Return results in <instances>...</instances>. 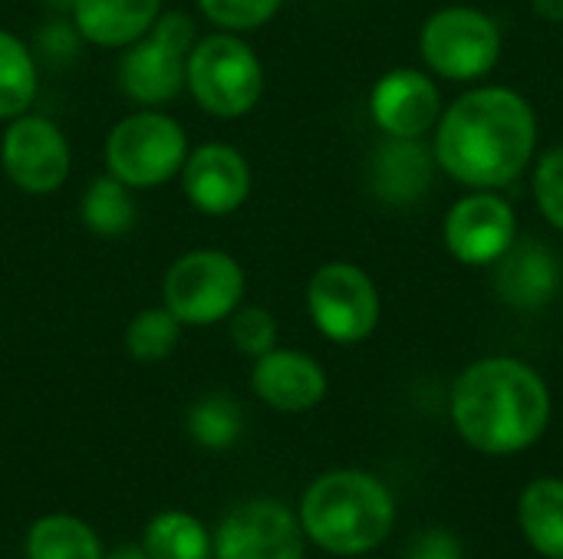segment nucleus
<instances>
[{"label": "nucleus", "mask_w": 563, "mask_h": 559, "mask_svg": "<svg viewBox=\"0 0 563 559\" xmlns=\"http://www.w3.org/2000/svg\"><path fill=\"white\" fill-rule=\"evenodd\" d=\"M538 145L534 109L511 89H472L442 115L435 135L439 165L468 188L515 181Z\"/></svg>", "instance_id": "1"}, {"label": "nucleus", "mask_w": 563, "mask_h": 559, "mask_svg": "<svg viewBox=\"0 0 563 559\" xmlns=\"http://www.w3.org/2000/svg\"><path fill=\"white\" fill-rule=\"evenodd\" d=\"M455 432L485 455L531 448L551 422V392L528 362L492 356L468 366L452 385Z\"/></svg>", "instance_id": "2"}, {"label": "nucleus", "mask_w": 563, "mask_h": 559, "mask_svg": "<svg viewBox=\"0 0 563 559\" xmlns=\"http://www.w3.org/2000/svg\"><path fill=\"white\" fill-rule=\"evenodd\" d=\"M300 524L320 550L363 557L393 534L396 501L389 488L366 471H330L307 488Z\"/></svg>", "instance_id": "3"}, {"label": "nucleus", "mask_w": 563, "mask_h": 559, "mask_svg": "<svg viewBox=\"0 0 563 559\" xmlns=\"http://www.w3.org/2000/svg\"><path fill=\"white\" fill-rule=\"evenodd\" d=\"M185 86L218 119L247 115L264 92V69L254 49L234 33H211L188 53Z\"/></svg>", "instance_id": "4"}, {"label": "nucleus", "mask_w": 563, "mask_h": 559, "mask_svg": "<svg viewBox=\"0 0 563 559\" xmlns=\"http://www.w3.org/2000/svg\"><path fill=\"white\" fill-rule=\"evenodd\" d=\"M195 46V23L185 13L158 16L148 33L129 43L119 63L122 92L142 105L168 102L181 92L188 76V53Z\"/></svg>", "instance_id": "5"}, {"label": "nucleus", "mask_w": 563, "mask_h": 559, "mask_svg": "<svg viewBox=\"0 0 563 559\" xmlns=\"http://www.w3.org/2000/svg\"><path fill=\"white\" fill-rule=\"evenodd\" d=\"M188 142L181 125L165 112H132L106 142L109 175L129 188H155L181 171Z\"/></svg>", "instance_id": "6"}, {"label": "nucleus", "mask_w": 563, "mask_h": 559, "mask_svg": "<svg viewBox=\"0 0 563 559\" xmlns=\"http://www.w3.org/2000/svg\"><path fill=\"white\" fill-rule=\"evenodd\" d=\"M244 297V270L224 250H191L165 273V306L181 326L228 320Z\"/></svg>", "instance_id": "7"}, {"label": "nucleus", "mask_w": 563, "mask_h": 559, "mask_svg": "<svg viewBox=\"0 0 563 559\" xmlns=\"http://www.w3.org/2000/svg\"><path fill=\"white\" fill-rule=\"evenodd\" d=\"M422 56L445 79H482L501 56V33L482 10L445 7L422 26Z\"/></svg>", "instance_id": "8"}, {"label": "nucleus", "mask_w": 563, "mask_h": 559, "mask_svg": "<svg viewBox=\"0 0 563 559\" xmlns=\"http://www.w3.org/2000/svg\"><path fill=\"white\" fill-rule=\"evenodd\" d=\"M307 306L317 329L340 346L363 343L379 323V293L373 280L346 260L323 264L310 277Z\"/></svg>", "instance_id": "9"}, {"label": "nucleus", "mask_w": 563, "mask_h": 559, "mask_svg": "<svg viewBox=\"0 0 563 559\" xmlns=\"http://www.w3.org/2000/svg\"><path fill=\"white\" fill-rule=\"evenodd\" d=\"M303 524L277 501L234 507L214 537V559H303Z\"/></svg>", "instance_id": "10"}, {"label": "nucleus", "mask_w": 563, "mask_h": 559, "mask_svg": "<svg viewBox=\"0 0 563 559\" xmlns=\"http://www.w3.org/2000/svg\"><path fill=\"white\" fill-rule=\"evenodd\" d=\"M0 161L20 191L53 194L69 175V145L49 119L23 112L3 132Z\"/></svg>", "instance_id": "11"}, {"label": "nucleus", "mask_w": 563, "mask_h": 559, "mask_svg": "<svg viewBox=\"0 0 563 559\" xmlns=\"http://www.w3.org/2000/svg\"><path fill=\"white\" fill-rule=\"evenodd\" d=\"M515 211L505 198L492 191H475L452 204L445 217V244L455 260L468 267H485L505 257L515 244Z\"/></svg>", "instance_id": "12"}, {"label": "nucleus", "mask_w": 563, "mask_h": 559, "mask_svg": "<svg viewBox=\"0 0 563 559\" xmlns=\"http://www.w3.org/2000/svg\"><path fill=\"white\" fill-rule=\"evenodd\" d=\"M181 185L188 201L205 214H231L251 191V168L231 145H201L181 165Z\"/></svg>", "instance_id": "13"}, {"label": "nucleus", "mask_w": 563, "mask_h": 559, "mask_svg": "<svg viewBox=\"0 0 563 559\" xmlns=\"http://www.w3.org/2000/svg\"><path fill=\"white\" fill-rule=\"evenodd\" d=\"M369 109L376 125L389 135V138H419L422 132H429L442 112V99L435 82L419 72V69H393L386 72L373 96H369Z\"/></svg>", "instance_id": "14"}, {"label": "nucleus", "mask_w": 563, "mask_h": 559, "mask_svg": "<svg viewBox=\"0 0 563 559\" xmlns=\"http://www.w3.org/2000/svg\"><path fill=\"white\" fill-rule=\"evenodd\" d=\"M254 392L277 412H307L327 395V372L297 349H271L254 362Z\"/></svg>", "instance_id": "15"}, {"label": "nucleus", "mask_w": 563, "mask_h": 559, "mask_svg": "<svg viewBox=\"0 0 563 559\" xmlns=\"http://www.w3.org/2000/svg\"><path fill=\"white\" fill-rule=\"evenodd\" d=\"M162 0H73L76 30L96 46H129L158 20Z\"/></svg>", "instance_id": "16"}, {"label": "nucleus", "mask_w": 563, "mask_h": 559, "mask_svg": "<svg viewBox=\"0 0 563 559\" xmlns=\"http://www.w3.org/2000/svg\"><path fill=\"white\" fill-rule=\"evenodd\" d=\"M495 287L505 303L521 306V310H534L548 303L558 290V267H554L551 250L534 241L511 244L498 264Z\"/></svg>", "instance_id": "17"}, {"label": "nucleus", "mask_w": 563, "mask_h": 559, "mask_svg": "<svg viewBox=\"0 0 563 559\" xmlns=\"http://www.w3.org/2000/svg\"><path fill=\"white\" fill-rule=\"evenodd\" d=\"M518 521L528 544L548 559H563V481L538 478L518 501Z\"/></svg>", "instance_id": "18"}, {"label": "nucleus", "mask_w": 563, "mask_h": 559, "mask_svg": "<svg viewBox=\"0 0 563 559\" xmlns=\"http://www.w3.org/2000/svg\"><path fill=\"white\" fill-rule=\"evenodd\" d=\"M432 175L429 152L419 145V138H393L386 148H379L373 165V185L386 201H412L426 191Z\"/></svg>", "instance_id": "19"}, {"label": "nucleus", "mask_w": 563, "mask_h": 559, "mask_svg": "<svg viewBox=\"0 0 563 559\" xmlns=\"http://www.w3.org/2000/svg\"><path fill=\"white\" fill-rule=\"evenodd\" d=\"M26 559H102V547L82 521L53 514L30 527Z\"/></svg>", "instance_id": "20"}, {"label": "nucleus", "mask_w": 563, "mask_h": 559, "mask_svg": "<svg viewBox=\"0 0 563 559\" xmlns=\"http://www.w3.org/2000/svg\"><path fill=\"white\" fill-rule=\"evenodd\" d=\"M145 554L152 559H211L208 530L181 511H165L145 527Z\"/></svg>", "instance_id": "21"}, {"label": "nucleus", "mask_w": 563, "mask_h": 559, "mask_svg": "<svg viewBox=\"0 0 563 559\" xmlns=\"http://www.w3.org/2000/svg\"><path fill=\"white\" fill-rule=\"evenodd\" d=\"M36 96V66L26 46L0 30V119H16Z\"/></svg>", "instance_id": "22"}, {"label": "nucleus", "mask_w": 563, "mask_h": 559, "mask_svg": "<svg viewBox=\"0 0 563 559\" xmlns=\"http://www.w3.org/2000/svg\"><path fill=\"white\" fill-rule=\"evenodd\" d=\"M82 221L92 234H102V237L125 234L135 221V204L129 198V185H122L112 175L96 178L82 194Z\"/></svg>", "instance_id": "23"}, {"label": "nucleus", "mask_w": 563, "mask_h": 559, "mask_svg": "<svg viewBox=\"0 0 563 559\" xmlns=\"http://www.w3.org/2000/svg\"><path fill=\"white\" fill-rule=\"evenodd\" d=\"M241 405L228 395H205L201 402L191 405L188 412V432L201 448L224 451L238 441L241 435Z\"/></svg>", "instance_id": "24"}, {"label": "nucleus", "mask_w": 563, "mask_h": 559, "mask_svg": "<svg viewBox=\"0 0 563 559\" xmlns=\"http://www.w3.org/2000/svg\"><path fill=\"white\" fill-rule=\"evenodd\" d=\"M181 336V323L168 306L142 310L125 329V349L135 362H162L175 353Z\"/></svg>", "instance_id": "25"}, {"label": "nucleus", "mask_w": 563, "mask_h": 559, "mask_svg": "<svg viewBox=\"0 0 563 559\" xmlns=\"http://www.w3.org/2000/svg\"><path fill=\"white\" fill-rule=\"evenodd\" d=\"M228 326H231V339L241 353L247 356H264L277 346V323L267 310L261 306H238L231 316H228Z\"/></svg>", "instance_id": "26"}, {"label": "nucleus", "mask_w": 563, "mask_h": 559, "mask_svg": "<svg viewBox=\"0 0 563 559\" xmlns=\"http://www.w3.org/2000/svg\"><path fill=\"white\" fill-rule=\"evenodd\" d=\"M198 7L224 30H254L277 13L280 0H198Z\"/></svg>", "instance_id": "27"}, {"label": "nucleus", "mask_w": 563, "mask_h": 559, "mask_svg": "<svg viewBox=\"0 0 563 559\" xmlns=\"http://www.w3.org/2000/svg\"><path fill=\"white\" fill-rule=\"evenodd\" d=\"M534 198L541 214L563 231V145L541 158L534 175Z\"/></svg>", "instance_id": "28"}, {"label": "nucleus", "mask_w": 563, "mask_h": 559, "mask_svg": "<svg viewBox=\"0 0 563 559\" xmlns=\"http://www.w3.org/2000/svg\"><path fill=\"white\" fill-rule=\"evenodd\" d=\"M409 559H465V550H462V540L445 530V527H429L422 534L412 537L409 550H406Z\"/></svg>", "instance_id": "29"}, {"label": "nucleus", "mask_w": 563, "mask_h": 559, "mask_svg": "<svg viewBox=\"0 0 563 559\" xmlns=\"http://www.w3.org/2000/svg\"><path fill=\"white\" fill-rule=\"evenodd\" d=\"M109 559H152L145 554V547H132V544H122V547H115Z\"/></svg>", "instance_id": "30"}]
</instances>
